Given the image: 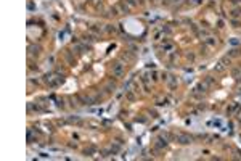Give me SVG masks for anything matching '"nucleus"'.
<instances>
[{
    "instance_id": "1",
    "label": "nucleus",
    "mask_w": 241,
    "mask_h": 161,
    "mask_svg": "<svg viewBox=\"0 0 241 161\" xmlns=\"http://www.w3.org/2000/svg\"><path fill=\"white\" fill-rule=\"evenodd\" d=\"M111 71H113V74L114 76H122L124 74V64L122 63H114L113 64V68H111Z\"/></svg>"
},
{
    "instance_id": "2",
    "label": "nucleus",
    "mask_w": 241,
    "mask_h": 161,
    "mask_svg": "<svg viewBox=\"0 0 241 161\" xmlns=\"http://www.w3.org/2000/svg\"><path fill=\"white\" fill-rule=\"evenodd\" d=\"M191 140H193V137L187 135V134H179V135H177V142H179V143L187 145V143H191Z\"/></svg>"
},
{
    "instance_id": "3",
    "label": "nucleus",
    "mask_w": 241,
    "mask_h": 161,
    "mask_svg": "<svg viewBox=\"0 0 241 161\" xmlns=\"http://www.w3.org/2000/svg\"><path fill=\"white\" fill-rule=\"evenodd\" d=\"M232 16H241V10H233Z\"/></svg>"
}]
</instances>
